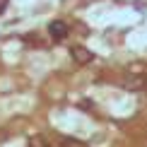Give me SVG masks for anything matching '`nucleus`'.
Returning a JSON list of instances; mask_svg holds the SVG:
<instances>
[{
    "mask_svg": "<svg viewBox=\"0 0 147 147\" xmlns=\"http://www.w3.org/2000/svg\"><path fill=\"white\" fill-rule=\"evenodd\" d=\"M123 87L125 89H130V92H140V89H145L147 87V77H125L123 80Z\"/></svg>",
    "mask_w": 147,
    "mask_h": 147,
    "instance_id": "obj_3",
    "label": "nucleus"
},
{
    "mask_svg": "<svg viewBox=\"0 0 147 147\" xmlns=\"http://www.w3.org/2000/svg\"><path fill=\"white\" fill-rule=\"evenodd\" d=\"M70 56H72V60H77V63H82V65H87V63L94 60V53H92L89 48H84V46H72Z\"/></svg>",
    "mask_w": 147,
    "mask_h": 147,
    "instance_id": "obj_1",
    "label": "nucleus"
},
{
    "mask_svg": "<svg viewBox=\"0 0 147 147\" xmlns=\"http://www.w3.org/2000/svg\"><path fill=\"white\" fill-rule=\"evenodd\" d=\"M48 34H51L56 41H63L65 36H68V24L65 22H51L48 24Z\"/></svg>",
    "mask_w": 147,
    "mask_h": 147,
    "instance_id": "obj_2",
    "label": "nucleus"
},
{
    "mask_svg": "<svg viewBox=\"0 0 147 147\" xmlns=\"http://www.w3.org/2000/svg\"><path fill=\"white\" fill-rule=\"evenodd\" d=\"M29 147H46L44 135H34V138H29Z\"/></svg>",
    "mask_w": 147,
    "mask_h": 147,
    "instance_id": "obj_4",
    "label": "nucleus"
},
{
    "mask_svg": "<svg viewBox=\"0 0 147 147\" xmlns=\"http://www.w3.org/2000/svg\"><path fill=\"white\" fill-rule=\"evenodd\" d=\"M63 147H87L82 142V140H72V138H68V140H63Z\"/></svg>",
    "mask_w": 147,
    "mask_h": 147,
    "instance_id": "obj_5",
    "label": "nucleus"
},
{
    "mask_svg": "<svg viewBox=\"0 0 147 147\" xmlns=\"http://www.w3.org/2000/svg\"><path fill=\"white\" fill-rule=\"evenodd\" d=\"M7 3H10V0H0V15L5 12V7H7Z\"/></svg>",
    "mask_w": 147,
    "mask_h": 147,
    "instance_id": "obj_6",
    "label": "nucleus"
}]
</instances>
